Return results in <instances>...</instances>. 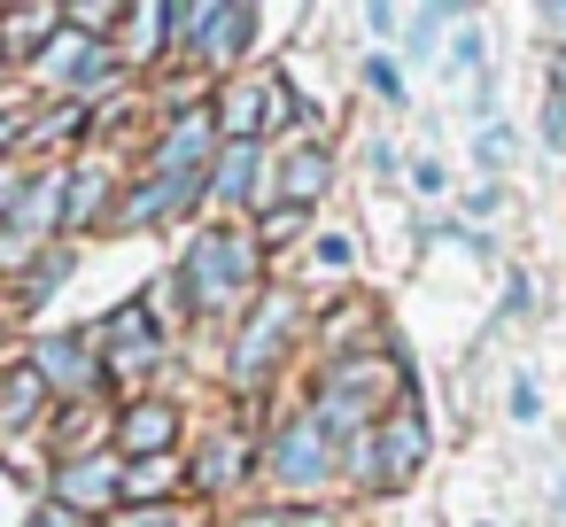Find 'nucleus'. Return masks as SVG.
<instances>
[{"instance_id": "obj_7", "label": "nucleus", "mask_w": 566, "mask_h": 527, "mask_svg": "<svg viewBox=\"0 0 566 527\" xmlns=\"http://www.w3.org/2000/svg\"><path fill=\"white\" fill-rule=\"evenodd\" d=\"M109 341H117V349H109L117 365H148V357H156V326H148V310H117V318H109Z\"/></svg>"}, {"instance_id": "obj_30", "label": "nucleus", "mask_w": 566, "mask_h": 527, "mask_svg": "<svg viewBox=\"0 0 566 527\" xmlns=\"http://www.w3.org/2000/svg\"><path fill=\"white\" fill-rule=\"evenodd\" d=\"M551 32H566V9H551Z\"/></svg>"}, {"instance_id": "obj_14", "label": "nucleus", "mask_w": 566, "mask_h": 527, "mask_svg": "<svg viewBox=\"0 0 566 527\" xmlns=\"http://www.w3.org/2000/svg\"><path fill=\"white\" fill-rule=\"evenodd\" d=\"M249 187H256V148H226V164H218V194L241 202Z\"/></svg>"}, {"instance_id": "obj_15", "label": "nucleus", "mask_w": 566, "mask_h": 527, "mask_svg": "<svg viewBox=\"0 0 566 527\" xmlns=\"http://www.w3.org/2000/svg\"><path fill=\"white\" fill-rule=\"evenodd\" d=\"M241 457H249V450H241L233 434H226V442H210V457H202V481H210V488H226V481H241Z\"/></svg>"}, {"instance_id": "obj_20", "label": "nucleus", "mask_w": 566, "mask_h": 527, "mask_svg": "<svg viewBox=\"0 0 566 527\" xmlns=\"http://www.w3.org/2000/svg\"><path fill=\"white\" fill-rule=\"evenodd\" d=\"M133 488H140V496H164V488H171V465H164V457H148V465L133 473Z\"/></svg>"}, {"instance_id": "obj_24", "label": "nucleus", "mask_w": 566, "mask_h": 527, "mask_svg": "<svg viewBox=\"0 0 566 527\" xmlns=\"http://www.w3.org/2000/svg\"><path fill=\"white\" fill-rule=\"evenodd\" d=\"M241 527H326V519H303V512H256V519H241Z\"/></svg>"}, {"instance_id": "obj_8", "label": "nucleus", "mask_w": 566, "mask_h": 527, "mask_svg": "<svg viewBox=\"0 0 566 527\" xmlns=\"http://www.w3.org/2000/svg\"><path fill=\"white\" fill-rule=\"evenodd\" d=\"M40 396H48V380L24 365V372H9V388H0V426H32L40 419Z\"/></svg>"}, {"instance_id": "obj_10", "label": "nucleus", "mask_w": 566, "mask_h": 527, "mask_svg": "<svg viewBox=\"0 0 566 527\" xmlns=\"http://www.w3.org/2000/svg\"><path fill=\"white\" fill-rule=\"evenodd\" d=\"M202 32H210V40H202V55H210V63H226V55H241V32H256V17H249V9H218Z\"/></svg>"}, {"instance_id": "obj_21", "label": "nucleus", "mask_w": 566, "mask_h": 527, "mask_svg": "<svg viewBox=\"0 0 566 527\" xmlns=\"http://www.w3.org/2000/svg\"><path fill=\"white\" fill-rule=\"evenodd\" d=\"M365 78H373V94H380V102H396V94H403V78H396V63H365Z\"/></svg>"}, {"instance_id": "obj_13", "label": "nucleus", "mask_w": 566, "mask_h": 527, "mask_svg": "<svg viewBox=\"0 0 566 527\" xmlns=\"http://www.w3.org/2000/svg\"><path fill=\"white\" fill-rule=\"evenodd\" d=\"M55 210H63V179H48V187H32V202L17 210V225H24V241H40V233L55 225Z\"/></svg>"}, {"instance_id": "obj_28", "label": "nucleus", "mask_w": 566, "mask_h": 527, "mask_svg": "<svg viewBox=\"0 0 566 527\" xmlns=\"http://www.w3.org/2000/svg\"><path fill=\"white\" fill-rule=\"evenodd\" d=\"M32 527H78V519H71V512H63V504H55V512H40V519H32Z\"/></svg>"}, {"instance_id": "obj_23", "label": "nucleus", "mask_w": 566, "mask_h": 527, "mask_svg": "<svg viewBox=\"0 0 566 527\" xmlns=\"http://www.w3.org/2000/svg\"><path fill=\"white\" fill-rule=\"evenodd\" d=\"M295 225H303V210H295V202H280V210H272V218H264V233H272V241H287V233H295Z\"/></svg>"}, {"instance_id": "obj_26", "label": "nucleus", "mask_w": 566, "mask_h": 527, "mask_svg": "<svg viewBox=\"0 0 566 527\" xmlns=\"http://www.w3.org/2000/svg\"><path fill=\"white\" fill-rule=\"evenodd\" d=\"M117 527H187V519H179V512H125Z\"/></svg>"}, {"instance_id": "obj_17", "label": "nucleus", "mask_w": 566, "mask_h": 527, "mask_svg": "<svg viewBox=\"0 0 566 527\" xmlns=\"http://www.w3.org/2000/svg\"><path fill=\"white\" fill-rule=\"evenodd\" d=\"M450 24V9H419L411 17V55H434V32Z\"/></svg>"}, {"instance_id": "obj_18", "label": "nucleus", "mask_w": 566, "mask_h": 527, "mask_svg": "<svg viewBox=\"0 0 566 527\" xmlns=\"http://www.w3.org/2000/svg\"><path fill=\"white\" fill-rule=\"evenodd\" d=\"M504 156H512V133H504V125H496V133H481V140H473V164H489V171H496V164H504Z\"/></svg>"}, {"instance_id": "obj_6", "label": "nucleus", "mask_w": 566, "mask_h": 527, "mask_svg": "<svg viewBox=\"0 0 566 527\" xmlns=\"http://www.w3.org/2000/svg\"><path fill=\"white\" fill-rule=\"evenodd\" d=\"M125 488V473H117V457H78V465H63V512H86V504H109Z\"/></svg>"}, {"instance_id": "obj_29", "label": "nucleus", "mask_w": 566, "mask_h": 527, "mask_svg": "<svg viewBox=\"0 0 566 527\" xmlns=\"http://www.w3.org/2000/svg\"><path fill=\"white\" fill-rule=\"evenodd\" d=\"M0 202H17V179H9V171H0Z\"/></svg>"}, {"instance_id": "obj_3", "label": "nucleus", "mask_w": 566, "mask_h": 527, "mask_svg": "<svg viewBox=\"0 0 566 527\" xmlns=\"http://www.w3.org/2000/svg\"><path fill=\"white\" fill-rule=\"evenodd\" d=\"M419 457H427V426L403 411V419H388L380 442H373V481H411Z\"/></svg>"}, {"instance_id": "obj_25", "label": "nucleus", "mask_w": 566, "mask_h": 527, "mask_svg": "<svg viewBox=\"0 0 566 527\" xmlns=\"http://www.w3.org/2000/svg\"><path fill=\"white\" fill-rule=\"evenodd\" d=\"M543 140H551V148H566V102H551V109H543Z\"/></svg>"}, {"instance_id": "obj_2", "label": "nucleus", "mask_w": 566, "mask_h": 527, "mask_svg": "<svg viewBox=\"0 0 566 527\" xmlns=\"http://www.w3.org/2000/svg\"><path fill=\"white\" fill-rule=\"evenodd\" d=\"M272 473H280L287 488H311V481H326V473H334V442H326V426H318V419H295V426L280 434V457H272Z\"/></svg>"}, {"instance_id": "obj_5", "label": "nucleus", "mask_w": 566, "mask_h": 527, "mask_svg": "<svg viewBox=\"0 0 566 527\" xmlns=\"http://www.w3.org/2000/svg\"><path fill=\"white\" fill-rule=\"evenodd\" d=\"M171 426H179V419H171V403H133V411H125V426H117V450L148 465V457H164Z\"/></svg>"}, {"instance_id": "obj_1", "label": "nucleus", "mask_w": 566, "mask_h": 527, "mask_svg": "<svg viewBox=\"0 0 566 527\" xmlns=\"http://www.w3.org/2000/svg\"><path fill=\"white\" fill-rule=\"evenodd\" d=\"M187 287H195V303H241V295L256 287V249H249V233H233V225L195 233V249H187Z\"/></svg>"}, {"instance_id": "obj_9", "label": "nucleus", "mask_w": 566, "mask_h": 527, "mask_svg": "<svg viewBox=\"0 0 566 527\" xmlns=\"http://www.w3.org/2000/svg\"><path fill=\"white\" fill-rule=\"evenodd\" d=\"M32 372H40L48 388H55V380H63V388H78V380H86L94 365L78 357V341H40V357H32Z\"/></svg>"}, {"instance_id": "obj_4", "label": "nucleus", "mask_w": 566, "mask_h": 527, "mask_svg": "<svg viewBox=\"0 0 566 527\" xmlns=\"http://www.w3.org/2000/svg\"><path fill=\"white\" fill-rule=\"evenodd\" d=\"M287 318H295V303H287V295H272V303L256 310V326L241 334V357H233V372H241V380H249V372H264V365L280 357V334H287Z\"/></svg>"}, {"instance_id": "obj_12", "label": "nucleus", "mask_w": 566, "mask_h": 527, "mask_svg": "<svg viewBox=\"0 0 566 527\" xmlns=\"http://www.w3.org/2000/svg\"><path fill=\"white\" fill-rule=\"evenodd\" d=\"M218 102H226V109H218V125H226L233 140H241V133L256 140V125H264V94H249V86H233V94H218Z\"/></svg>"}, {"instance_id": "obj_11", "label": "nucleus", "mask_w": 566, "mask_h": 527, "mask_svg": "<svg viewBox=\"0 0 566 527\" xmlns=\"http://www.w3.org/2000/svg\"><path fill=\"white\" fill-rule=\"evenodd\" d=\"M326 179H334L326 148H295V156H287V202H311V194H318Z\"/></svg>"}, {"instance_id": "obj_16", "label": "nucleus", "mask_w": 566, "mask_h": 527, "mask_svg": "<svg viewBox=\"0 0 566 527\" xmlns=\"http://www.w3.org/2000/svg\"><path fill=\"white\" fill-rule=\"evenodd\" d=\"M164 24H171V9H133V32H140V40H133V55H156V48H164V40H156Z\"/></svg>"}, {"instance_id": "obj_22", "label": "nucleus", "mask_w": 566, "mask_h": 527, "mask_svg": "<svg viewBox=\"0 0 566 527\" xmlns=\"http://www.w3.org/2000/svg\"><path fill=\"white\" fill-rule=\"evenodd\" d=\"M450 63H458V71H481V40L458 32V40H450Z\"/></svg>"}, {"instance_id": "obj_19", "label": "nucleus", "mask_w": 566, "mask_h": 527, "mask_svg": "<svg viewBox=\"0 0 566 527\" xmlns=\"http://www.w3.org/2000/svg\"><path fill=\"white\" fill-rule=\"evenodd\" d=\"M512 419H520V426H535V419H543V396H535V380H512Z\"/></svg>"}, {"instance_id": "obj_27", "label": "nucleus", "mask_w": 566, "mask_h": 527, "mask_svg": "<svg viewBox=\"0 0 566 527\" xmlns=\"http://www.w3.org/2000/svg\"><path fill=\"white\" fill-rule=\"evenodd\" d=\"M94 194H102V179H78V187H71V218H86V210H94Z\"/></svg>"}]
</instances>
